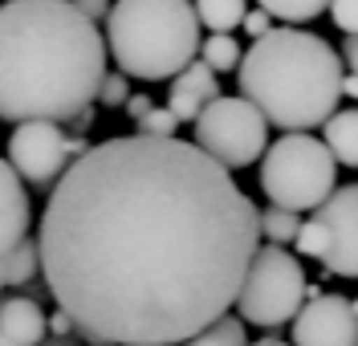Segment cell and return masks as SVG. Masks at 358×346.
Instances as JSON below:
<instances>
[{
  "mask_svg": "<svg viewBox=\"0 0 358 346\" xmlns=\"http://www.w3.org/2000/svg\"><path fill=\"white\" fill-rule=\"evenodd\" d=\"M37 245L45 285L82 338L179 346L236 305L261 212L203 147L134 131L69 163Z\"/></svg>",
  "mask_w": 358,
  "mask_h": 346,
  "instance_id": "6da1fadb",
  "label": "cell"
},
{
  "mask_svg": "<svg viewBox=\"0 0 358 346\" xmlns=\"http://www.w3.org/2000/svg\"><path fill=\"white\" fill-rule=\"evenodd\" d=\"M106 33L73 0L0 4V122L49 118L66 127L98 102Z\"/></svg>",
  "mask_w": 358,
  "mask_h": 346,
  "instance_id": "7a4b0ae2",
  "label": "cell"
},
{
  "mask_svg": "<svg viewBox=\"0 0 358 346\" xmlns=\"http://www.w3.org/2000/svg\"><path fill=\"white\" fill-rule=\"evenodd\" d=\"M236 82L248 102L261 106L268 127L313 131L342 102V57L338 49L310 29H268L245 49Z\"/></svg>",
  "mask_w": 358,
  "mask_h": 346,
  "instance_id": "3957f363",
  "label": "cell"
},
{
  "mask_svg": "<svg viewBox=\"0 0 358 346\" xmlns=\"http://www.w3.org/2000/svg\"><path fill=\"white\" fill-rule=\"evenodd\" d=\"M106 49L134 82H171L200 53V17L187 0H114Z\"/></svg>",
  "mask_w": 358,
  "mask_h": 346,
  "instance_id": "277c9868",
  "label": "cell"
},
{
  "mask_svg": "<svg viewBox=\"0 0 358 346\" xmlns=\"http://www.w3.org/2000/svg\"><path fill=\"white\" fill-rule=\"evenodd\" d=\"M338 187V159L326 138L289 131L261 155V192L268 204L289 212H313Z\"/></svg>",
  "mask_w": 358,
  "mask_h": 346,
  "instance_id": "5b68a950",
  "label": "cell"
},
{
  "mask_svg": "<svg viewBox=\"0 0 358 346\" xmlns=\"http://www.w3.org/2000/svg\"><path fill=\"white\" fill-rule=\"evenodd\" d=\"M306 305V265L301 257L289 253L285 245H273L265 240L248 277L241 285V298H236V314L245 318V326H261V330H277L297 318V310Z\"/></svg>",
  "mask_w": 358,
  "mask_h": 346,
  "instance_id": "8992f818",
  "label": "cell"
},
{
  "mask_svg": "<svg viewBox=\"0 0 358 346\" xmlns=\"http://www.w3.org/2000/svg\"><path fill=\"white\" fill-rule=\"evenodd\" d=\"M293 249L297 257L317 261L326 273L358 281V184L334 187L313 208L293 236Z\"/></svg>",
  "mask_w": 358,
  "mask_h": 346,
  "instance_id": "52a82bcc",
  "label": "cell"
},
{
  "mask_svg": "<svg viewBox=\"0 0 358 346\" xmlns=\"http://www.w3.org/2000/svg\"><path fill=\"white\" fill-rule=\"evenodd\" d=\"M192 127H196V147H203L228 171L252 167L268 147V118L261 115L257 102H248L245 94L212 98Z\"/></svg>",
  "mask_w": 358,
  "mask_h": 346,
  "instance_id": "ba28073f",
  "label": "cell"
},
{
  "mask_svg": "<svg viewBox=\"0 0 358 346\" xmlns=\"http://www.w3.org/2000/svg\"><path fill=\"white\" fill-rule=\"evenodd\" d=\"M90 143L86 135H69L62 122H49V118H29V122H13V135L4 147V159L17 167L29 187H49L66 175V167L78 155H86Z\"/></svg>",
  "mask_w": 358,
  "mask_h": 346,
  "instance_id": "9c48e42d",
  "label": "cell"
},
{
  "mask_svg": "<svg viewBox=\"0 0 358 346\" xmlns=\"http://www.w3.org/2000/svg\"><path fill=\"white\" fill-rule=\"evenodd\" d=\"M293 346H358L355 301L342 294H313L293 318Z\"/></svg>",
  "mask_w": 358,
  "mask_h": 346,
  "instance_id": "30bf717a",
  "label": "cell"
},
{
  "mask_svg": "<svg viewBox=\"0 0 358 346\" xmlns=\"http://www.w3.org/2000/svg\"><path fill=\"white\" fill-rule=\"evenodd\" d=\"M29 224H33V204H29L24 180L0 155V294L8 289V261L17 253V245L29 236Z\"/></svg>",
  "mask_w": 358,
  "mask_h": 346,
  "instance_id": "8fae6325",
  "label": "cell"
},
{
  "mask_svg": "<svg viewBox=\"0 0 358 346\" xmlns=\"http://www.w3.org/2000/svg\"><path fill=\"white\" fill-rule=\"evenodd\" d=\"M212 98H220V82H216V69L200 57V62L183 66L176 78H171L167 106L176 110L179 122H196V118H200V110L212 102Z\"/></svg>",
  "mask_w": 358,
  "mask_h": 346,
  "instance_id": "7c38bea8",
  "label": "cell"
},
{
  "mask_svg": "<svg viewBox=\"0 0 358 346\" xmlns=\"http://www.w3.org/2000/svg\"><path fill=\"white\" fill-rule=\"evenodd\" d=\"M0 330L21 346H41L49 334V318L33 298H4L0 301Z\"/></svg>",
  "mask_w": 358,
  "mask_h": 346,
  "instance_id": "4fadbf2b",
  "label": "cell"
},
{
  "mask_svg": "<svg viewBox=\"0 0 358 346\" xmlns=\"http://www.w3.org/2000/svg\"><path fill=\"white\" fill-rule=\"evenodd\" d=\"M322 138L342 167H358V106H342L322 122Z\"/></svg>",
  "mask_w": 358,
  "mask_h": 346,
  "instance_id": "5bb4252c",
  "label": "cell"
},
{
  "mask_svg": "<svg viewBox=\"0 0 358 346\" xmlns=\"http://www.w3.org/2000/svg\"><path fill=\"white\" fill-rule=\"evenodd\" d=\"M248 0H196V17L208 33H232L245 21Z\"/></svg>",
  "mask_w": 358,
  "mask_h": 346,
  "instance_id": "9a60e30c",
  "label": "cell"
},
{
  "mask_svg": "<svg viewBox=\"0 0 358 346\" xmlns=\"http://www.w3.org/2000/svg\"><path fill=\"white\" fill-rule=\"evenodd\" d=\"M200 57L216 69V73H224V69L236 73L241 57H245V49H241V41H236L232 33H212V37H203L200 41Z\"/></svg>",
  "mask_w": 358,
  "mask_h": 346,
  "instance_id": "2e32d148",
  "label": "cell"
},
{
  "mask_svg": "<svg viewBox=\"0 0 358 346\" xmlns=\"http://www.w3.org/2000/svg\"><path fill=\"white\" fill-rule=\"evenodd\" d=\"M179 346H248L245 318H228V314H224L220 322H212L208 330L192 334L187 343H179Z\"/></svg>",
  "mask_w": 358,
  "mask_h": 346,
  "instance_id": "e0dca14e",
  "label": "cell"
},
{
  "mask_svg": "<svg viewBox=\"0 0 358 346\" xmlns=\"http://www.w3.org/2000/svg\"><path fill=\"white\" fill-rule=\"evenodd\" d=\"M301 229V212H289V208L268 204L261 212V236L273 240V245H293V236Z\"/></svg>",
  "mask_w": 358,
  "mask_h": 346,
  "instance_id": "ac0fdd59",
  "label": "cell"
},
{
  "mask_svg": "<svg viewBox=\"0 0 358 346\" xmlns=\"http://www.w3.org/2000/svg\"><path fill=\"white\" fill-rule=\"evenodd\" d=\"M257 4L268 8L277 21H285V24H306L330 8V0H257Z\"/></svg>",
  "mask_w": 358,
  "mask_h": 346,
  "instance_id": "d6986e66",
  "label": "cell"
},
{
  "mask_svg": "<svg viewBox=\"0 0 358 346\" xmlns=\"http://www.w3.org/2000/svg\"><path fill=\"white\" fill-rule=\"evenodd\" d=\"M37 273H41V245H37V236H24L8 261V285H29Z\"/></svg>",
  "mask_w": 358,
  "mask_h": 346,
  "instance_id": "ffe728a7",
  "label": "cell"
},
{
  "mask_svg": "<svg viewBox=\"0 0 358 346\" xmlns=\"http://www.w3.org/2000/svg\"><path fill=\"white\" fill-rule=\"evenodd\" d=\"M134 131H138V135H176V131H179V118H176V110H171V106H151L147 115L134 122Z\"/></svg>",
  "mask_w": 358,
  "mask_h": 346,
  "instance_id": "44dd1931",
  "label": "cell"
},
{
  "mask_svg": "<svg viewBox=\"0 0 358 346\" xmlns=\"http://www.w3.org/2000/svg\"><path fill=\"white\" fill-rule=\"evenodd\" d=\"M127 98H131V78L118 69V73H110L106 69V78H102V86H98V106H127Z\"/></svg>",
  "mask_w": 358,
  "mask_h": 346,
  "instance_id": "7402d4cb",
  "label": "cell"
},
{
  "mask_svg": "<svg viewBox=\"0 0 358 346\" xmlns=\"http://www.w3.org/2000/svg\"><path fill=\"white\" fill-rule=\"evenodd\" d=\"M330 21L346 33V37H358V0H330Z\"/></svg>",
  "mask_w": 358,
  "mask_h": 346,
  "instance_id": "603a6c76",
  "label": "cell"
},
{
  "mask_svg": "<svg viewBox=\"0 0 358 346\" xmlns=\"http://www.w3.org/2000/svg\"><path fill=\"white\" fill-rule=\"evenodd\" d=\"M273 21H277V17H273L268 8H261V4H257V8H248V13H245V21H241V24H245V33H248V37L257 41V37H265L268 29H277Z\"/></svg>",
  "mask_w": 358,
  "mask_h": 346,
  "instance_id": "cb8c5ba5",
  "label": "cell"
},
{
  "mask_svg": "<svg viewBox=\"0 0 358 346\" xmlns=\"http://www.w3.org/2000/svg\"><path fill=\"white\" fill-rule=\"evenodd\" d=\"M73 4L86 13L90 21H106V17H110V4H114V0H73Z\"/></svg>",
  "mask_w": 358,
  "mask_h": 346,
  "instance_id": "d4e9b609",
  "label": "cell"
},
{
  "mask_svg": "<svg viewBox=\"0 0 358 346\" xmlns=\"http://www.w3.org/2000/svg\"><path fill=\"white\" fill-rule=\"evenodd\" d=\"M73 330H78V326H73V318H69L66 310H62V305H57V314H53V318H49V334H53V338H69V334H73Z\"/></svg>",
  "mask_w": 358,
  "mask_h": 346,
  "instance_id": "484cf974",
  "label": "cell"
},
{
  "mask_svg": "<svg viewBox=\"0 0 358 346\" xmlns=\"http://www.w3.org/2000/svg\"><path fill=\"white\" fill-rule=\"evenodd\" d=\"M122 110H127V115H131L134 122H138V118H143V115H147V110H151V98H147V94H131Z\"/></svg>",
  "mask_w": 358,
  "mask_h": 346,
  "instance_id": "4316f807",
  "label": "cell"
},
{
  "mask_svg": "<svg viewBox=\"0 0 358 346\" xmlns=\"http://www.w3.org/2000/svg\"><path fill=\"white\" fill-rule=\"evenodd\" d=\"M346 66L350 73H358V37H346Z\"/></svg>",
  "mask_w": 358,
  "mask_h": 346,
  "instance_id": "83f0119b",
  "label": "cell"
},
{
  "mask_svg": "<svg viewBox=\"0 0 358 346\" xmlns=\"http://www.w3.org/2000/svg\"><path fill=\"white\" fill-rule=\"evenodd\" d=\"M0 346H21V343H17V338H8V334L0 330Z\"/></svg>",
  "mask_w": 358,
  "mask_h": 346,
  "instance_id": "f1b7e54d",
  "label": "cell"
},
{
  "mask_svg": "<svg viewBox=\"0 0 358 346\" xmlns=\"http://www.w3.org/2000/svg\"><path fill=\"white\" fill-rule=\"evenodd\" d=\"M41 346H73L69 338H53V343H41Z\"/></svg>",
  "mask_w": 358,
  "mask_h": 346,
  "instance_id": "f546056e",
  "label": "cell"
},
{
  "mask_svg": "<svg viewBox=\"0 0 358 346\" xmlns=\"http://www.w3.org/2000/svg\"><path fill=\"white\" fill-rule=\"evenodd\" d=\"M350 301H355V314H358V298H350Z\"/></svg>",
  "mask_w": 358,
  "mask_h": 346,
  "instance_id": "4dcf8cb0",
  "label": "cell"
}]
</instances>
